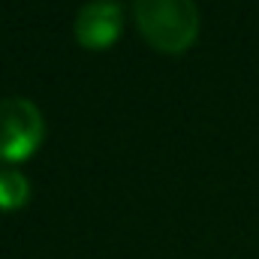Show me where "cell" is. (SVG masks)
Returning a JSON list of instances; mask_svg holds the SVG:
<instances>
[{
  "label": "cell",
  "instance_id": "6da1fadb",
  "mask_svg": "<svg viewBox=\"0 0 259 259\" xmlns=\"http://www.w3.org/2000/svg\"><path fill=\"white\" fill-rule=\"evenodd\" d=\"M133 12L145 42L166 55L184 52L199 33V9L193 0H133Z\"/></svg>",
  "mask_w": 259,
  "mask_h": 259
},
{
  "label": "cell",
  "instance_id": "7a4b0ae2",
  "mask_svg": "<svg viewBox=\"0 0 259 259\" xmlns=\"http://www.w3.org/2000/svg\"><path fill=\"white\" fill-rule=\"evenodd\" d=\"M42 115L24 97H3L0 100V160L21 163L27 160L42 142Z\"/></svg>",
  "mask_w": 259,
  "mask_h": 259
},
{
  "label": "cell",
  "instance_id": "3957f363",
  "mask_svg": "<svg viewBox=\"0 0 259 259\" xmlns=\"http://www.w3.org/2000/svg\"><path fill=\"white\" fill-rule=\"evenodd\" d=\"M124 27V9L118 0H91L75 12V39L84 49H106Z\"/></svg>",
  "mask_w": 259,
  "mask_h": 259
},
{
  "label": "cell",
  "instance_id": "277c9868",
  "mask_svg": "<svg viewBox=\"0 0 259 259\" xmlns=\"http://www.w3.org/2000/svg\"><path fill=\"white\" fill-rule=\"evenodd\" d=\"M30 184L15 169H0V211H15L27 202Z\"/></svg>",
  "mask_w": 259,
  "mask_h": 259
}]
</instances>
